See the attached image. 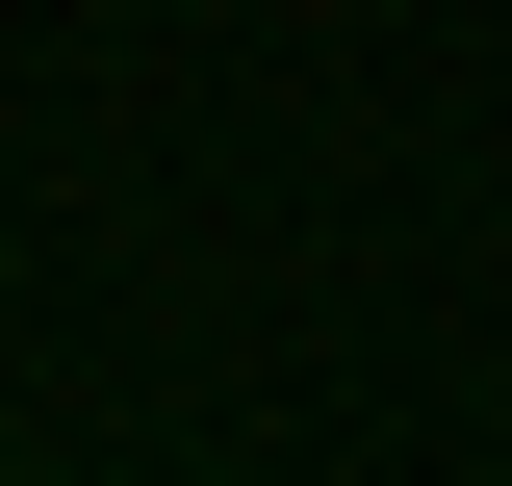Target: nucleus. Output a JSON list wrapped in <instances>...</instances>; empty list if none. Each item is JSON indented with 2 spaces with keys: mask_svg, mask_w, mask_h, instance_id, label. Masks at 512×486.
I'll return each instance as SVG.
<instances>
[{
  "mask_svg": "<svg viewBox=\"0 0 512 486\" xmlns=\"http://www.w3.org/2000/svg\"><path fill=\"white\" fill-rule=\"evenodd\" d=\"M0 486H26V461H0Z\"/></svg>",
  "mask_w": 512,
  "mask_h": 486,
  "instance_id": "obj_1",
  "label": "nucleus"
}]
</instances>
